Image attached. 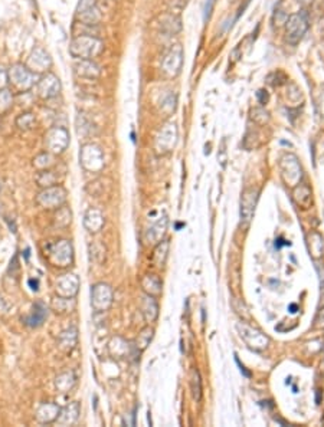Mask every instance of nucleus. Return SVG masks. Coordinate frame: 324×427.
Masks as SVG:
<instances>
[{
  "mask_svg": "<svg viewBox=\"0 0 324 427\" xmlns=\"http://www.w3.org/2000/svg\"><path fill=\"white\" fill-rule=\"evenodd\" d=\"M38 79L39 75L32 72L23 64H13L8 69V82L12 92L26 94L36 85Z\"/></svg>",
  "mask_w": 324,
  "mask_h": 427,
  "instance_id": "obj_1",
  "label": "nucleus"
},
{
  "mask_svg": "<svg viewBox=\"0 0 324 427\" xmlns=\"http://www.w3.org/2000/svg\"><path fill=\"white\" fill-rule=\"evenodd\" d=\"M104 49V43L95 36L81 33L75 36L69 43V54L75 59H92L97 58Z\"/></svg>",
  "mask_w": 324,
  "mask_h": 427,
  "instance_id": "obj_2",
  "label": "nucleus"
},
{
  "mask_svg": "<svg viewBox=\"0 0 324 427\" xmlns=\"http://www.w3.org/2000/svg\"><path fill=\"white\" fill-rule=\"evenodd\" d=\"M49 263L55 268H68L73 262V248L69 241H58L45 252Z\"/></svg>",
  "mask_w": 324,
  "mask_h": 427,
  "instance_id": "obj_3",
  "label": "nucleus"
},
{
  "mask_svg": "<svg viewBox=\"0 0 324 427\" xmlns=\"http://www.w3.org/2000/svg\"><path fill=\"white\" fill-rule=\"evenodd\" d=\"M308 31V16L306 10L290 15L285 20V39L290 45H297Z\"/></svg>",
  "mask_w": 324,
  "mask_h": 427,
  "instance_id": "obj_4",
  "label": "nucleus"
},
{
  "mask_svg": "<svg viewBox=\"0 0 324 427\" xmlns=\"http://www.w3.org/2000/svg\"><path fill=\"white\" fill-rule=\"evenodd\" d=\"M80 162H81L82 167L91 171V173L101 171L104 169V164H106L104 153L95 144L82 145L81 151H80Z\"/></svg>",
  "mask_w": 324,
  "mask_h": 427,
  "instance_id": "obj_5",
  "label": "nucleus"
},
{
  "mask_svg": "<svg viewBox=\"0 0 324 427\" xmlns=\"http://www.w3.org/2000/svg\"><path fill=\"white\" fill-rule=\"evenodd\" d=\"M66 190L62 185L55 184L43 189L41 193L36 196V203L43 209H58L66 202Z\"/></svg>",
  "mask_w": 324,
  "mask_h": 427,
  "instance_id": "obj_6",
  "label": "nucleus"
},
{
  "mask_svg": "<svg viewBox=\"0 0 324 427\" xmlns=\"http://www.w3.org/2000/svg\"><path fill=\"white\" fill-rule=\"evenodd\" d=\"M69 131L65 127H54L45 134V147L48 153L62 154L69 145Z\"/></svg>",
  "mask_w": 324,
  "mask_h": 427,
  "instance_id": "obj_7",
  "label": "nucleus"
},
{
  "mask_svg": "<svg viewBox=\"0 0 324 427\" xmlns=\"http://www.w3.org/2000/svg\"><path fill=\"white\" fill-rule=\"evenodd\" d=\"M113 289L107 283H95L91 288V305L97 312H104L113 305Z\"/></svg>",
  "mask_w": 324,
  "mask_h": 427,
  "instance_id": "obj_8",
  "label": "nucleus"
},
{
  "mask_svg": "<svg viewBox=\"0 0 324 427\" xmlns=\"http://www.w3.org/2000/svg\"><path fill=\"white\" fill-rule=\"evenodd\" d=\"M36 92L42 99L55 98L61 92V81L54 72H45L36 82Z\"/></svg>",
  "mask_w": 324,
  "mask_h": 427,
  "instance_id": "obj_9",
  "label": "nucleus"
},
{
  "mask_svg": "<svg viewBox=\"0 0 324 427\" xmlns=\"http://www.w3.org/2000/svg\"><path fill=\"white\" fill-rule=\"evenodd\" d=\"M182 66H183V48L180 45H175L163 59L162 69L166 76L175 78L180 73Z\"/></svg>",
  "mask_w": 324,
  "mask_h": 427,
  "instance_id": "obj_10",
  "label": "nucleus"
},
{
  "mask_svg": "<svg viewBox=\"0 0 324 427\" xmlns=\"http://www.w3.org/2000/svg\"><path fill=\"white\" fill-rule=\"evenodd\" d=\"M77 19L82 24L95 26L101 20V13L95 0H80L77 6Z\"/></svg>",
  "mask_w": 324,
  "mask_h": 427,
  "instance_id": "obj_11",
  "label": "nucleus"
},
{
  "mask_svg": "<svg viewBox=\"0 0 324 427\" xmlns=\"http://www.w3.org/2000/svg\"><path fill=\"white\" fill-rule=\"evenodd\" d=\"M26 66L35 73H45L49 72L51 66H52V58L49 55V52L46 49H43L42 46H35L31 55H29V59H28V64Z\"/></svg>",
  "mask_w": 324,
  "mask_h": 427,
  "instance_id": "obj_12",
  "label": "nucleus"
},
{
  "mask_svg": "<svg viewBox=\"0 0 324 427\" xmlns=\"http://www.w3.org/2000/svg\"><path fill=\"white\" fill-rule=\"evenodd\" d=\"M80 289V279L75 274H65L59 276L55 283L57 297L61 298H73Z\"/></svg>",
  "mask_w": 324,
  "mask_h": 427,
  "instance_id": "obj_13",
  "label": "nucleus"
},
{
  "mask_svg": "<svg viewBox=\"0 0 324 427\" xmlns=\"http://www.w3.org/2000/svg\"><path fill=\"white\" fill-rule=\"evenodd\" d=\"M281 174L287 185H295L301 178V167L294 155H285L281 160Z\"/></svg>",
  "mask_w": 324,
  "mask_h": 427,
  "instance_id": "obj_14",
  "label": "nucleus"
},
{
  "mask_svg": "<svg viewBox=\"0 0 324 427\" xmlns=\"http://www.w3.org/2000/svg\"><path fill=\"white\" fill-rule=\"evenodd\" d=\"M178 141V128L175 124H167L160 131L159 137L156 140V147L159 151H170Z\"/></svg>",
  "mask_w": 324,
  "mask_h": 427,
  "instance_id": "obj_15",
  "label": "nucleus"
},
{
  "mask_svg": "<svg viewBox=\"0 0 324 427\" xmlns=\"http://www.w3.org/2000/svg\"><path fill=\"white\" fill-rule=\"evenodd\" d=\"M73 71L80 78L97 79L101 75V69L92 59H77L73 64Z\"/></svg>",
  "mask_w": 324,
  "mask_h": 427,
  "instance_id": "obj_16",
  "label": "nucleus"
},
{
  "mask_svg": "<svg viewBox=\"0 0 324 427\" xmlns=\"http://www.w3.org/2000/svg\"><path fill=\"white\" fill-rule=\"evenodd\" d=\"M258 199V192L257 190H246L243 192L242 199H241V218L248 225L251 222L254 211H255V204Z\"/></svg>",
  "mask_w": 324,
  "mask_h": 427,
  "instance_id": "obj_17",
  "label": "nucleus"
},
{
  "mask_svg": "<svg viewBox=\"0 0 324 427\" xmlns=\"http://www.w3.org/2000/svg\"><path fill=\"white\" fill-rule=\"evenodd\" d=\"M59 411H61V407L58 404L52 403V402H46V403H42L38 410H36V420L41 423V424H49V423H54L57 421L58 416H59Z\"/></svg>",
  "mask_w": 324,
  "mask_h": 427,
  "instance_id": "obj_18",
  "label": "nucleus"
},
{
  "mask_svg": "<svg viewBox=\"0 0 324 427\" xmlns=\"http://www.w3.org/2000/svg\"><path fill=\"white\" fill-rule=\"evenodd\" d=\"M106 225V219L103 216V213L98 209L87 210L85 216H84V226L85 229L91 233H98Z\"/></svg>",
  "mask_w": 324,
  "mask_h": 427,
  "instance_id": "obj_19",
  "label": "nucleus"
},
{
  "mask_svg": "<svg viewBox=\"0 0 324 427\" xmlns=\"http://www.w3.org/2000/svg\"><path fill=\"white\" fill-rule=\"evenodd\" d=\"M78 417H80V404L73 402V403L65 406L64 409H61L57 423L61 426H72L73 423H77Z\"/></svg>",
  "mask_w": 324,
  "mask_h": 427,
  "instance_id": "obj_20",
  "label": "nucleus"
},
{
  "mask_svg": "<svg viewBox=\"0 0 324 427\" xmlns=\"http://www.w3.org/2000/svg\"><path fill=\"white\" fill-rule=\"evenodd\" d=\"M140 309H141V314H143L147 323L156 321V318L159 315V305H157L154 297H150L147 293L143 295L140 299Z\"/></svg>",
  "mask_w": 324,
  "mask_h": 427,
  "instance_id": "obj_21",
  "label": "nucleus"
},
{
  "mask_svg": "<svg viewBox=\"0 0 324 427\" xmlns=\"http://www.w3.org/2000/svg\"><path fill=\"white\" fill-rule=\"evenodd\" d=\"M48 318V309L46 306L43 305L42 302H36L33 305L32 312L29 314V316H26L24 319V324L31 328H38L41 327L42 324L45 323V319Z\"/></svg>",
  "mask_w": 324,
  "mask_h": 427,
  "instance_id": "obj_22",
  "label": "nucleus"
},
{
  "mask_svg": "<svg viewBox=\"0 0 324 427\" xmlns=\"http://www.w3.org/2000/svg\"><path fill=\"white\" fill-rule=\"evenodd\" d=\"M77 341H78V331L75 327H71L68 330L62 331L59 334V337L57 339L58 346L62 350V351H72L75 345H77Z\"/></svg>",
  "mask_w": 324,
  "mask_h": 427,
  "instance_id": "obj_23",
  "label": "nucleus"
},
{
  "mask_svg": "<svg viewBox=\"0 0 324 427\" xmlns=\"http://www.w3.org/2000/svg\"><path fill=\"white\" fill-rule=\"evenodd\" d=\"M143 290L150 297H159L162 293V281L156 275H146L141 281Z\"/></svg>",
  "mask_w": 324,
  "mask_h": 427,
  "instance_id": "obj_24",
  "label": "nucleus"
},
{
  "mask_svg": "<svg viewBox=\"0 0 324 427\" xmlns=\"http://www.w3.org/2000/svg\"><path fill=\"white\" fill-rule=\"evenodd\" d=\"M77 383V377L73 374L72 371H65V372H61L55 379V387H57L58 391L61 393H68L71 391Z\"/></svg>",
  "mask_w": 324,
  "mask_h": 427,
  "instance_id": "obj_25",
  "label": "nucleus"
},
{
  "mask_svg": "<svg viewBox=\"0 0 324 427\" xmlns=\"http://www.w3.org/2000/svg\"><path fill=\"white\" fill-rule=\"evenodd\" d=\"M108 350H110V354L113 357H118V358H124L130 354V344L127 341H124L120 337H115L110 341L108 344Z\"/></svg>",
  "mask_w": 324,
  "mask_h": 427,
  "instance_id": "obj_26",
  "label": "nucleus"
},
{
  "mask_svg": "<svg viewBox=\"0 0 324 427\" xmlns=\"http://www.w3.org/2000/svg\"><path fill=\"white\" fill-rule=\"evenodd\" d=\"M72 222V213H71V209L68 206L62 204L61 207H58L57 213H55V218H54V223L58 227H66V226L71 225Z\"/></svg>",
  "mask_w": 324,
  "mask_h": 427,
  "instance_id": "obj_27",
  "label": "nucleus"
},
{
  "mask_svg": "<svg viewBox=\"0 0 324 427\" xmlns=\"http://www.w3.org/2000/svg\"><path fill=\"white\" fill-rule=\"evenodd\" d=\"M36 183H38V185L46 189V187H51V185L58 184V176L55 174V171H52V170H41L38 173V176H36Z\"/></svg>",
  "mask_w": 324,
  "mask_h": 427,
  "instance_id": "obj_28",
  "label": "nucleus"
},
{
  "mask_svg": "<svg viewBox=\"0 0 324 427\" xmlns=\"http://www.w3.org/2000/svg\"><path fill=\"white\" fill-rule=\"evenodd\" d=\"M153 328H150V327H146V328H143V330L140 331L138 337L134 341V346L137 348L140 353L144 351L147 346L150 345V341L153 338Z\"/></svg>",
  "mask_w": 324,
  "mask_h": 427,
  "instance_id": "obj_29",
  "label": "nucleus"
},
{
  "mask_svg": "<svg viewBox=\"0 0 324 427\" xmlns=\"http://www.w3.org/2000/svg\"><path fill=\"white\" fill-rule=\"evenodd\" d=\"M316 239L317 241H314V232L308 234V250L313 258L318 259L321 258V253H323V237L320 234H317Z\"/></svg>",
  "mask_w": 324,
  "mask_h": 427,
  "instance_id": "obj_30",
  "label": "nucleus"
},
{
  "mask_svg": "<svg viewBox=\"0 0 324 427\" xmlns=\"http://www.w3.org/2000/svg\"><path fill=\"white\" fill-rule=\"evenodd\" d=\"M35 125H36V117H35V114L31 113V111H24V113L20 114L16 118V127L23 129V131L33 129L35 128Z\"/></svg>",
  "mask_w": 324,
  "mask_h": 427,
  "instance_id": "obj_31",
  "label": "nucleus"
},
{
  "mask_svg": "<svg viewBox=\"0 0 324 427\" xmlns=\"http://www.w3.org/2000/svg\"><path fill=\"white\" fill-rule=\"evenodd\" d=\"M166 225H167V220L164 219L162 223V220H159L157 223L154 226H152L150 229H148V232H147L146 234V239L147 241H150V242H154L157 243L160 239H162V236L164 234V230H166Z\"/></svg>",
  "mask_w": 324,
  "mask_h": 427,
  "instance_id": "obj_32",
  "label": "nucleus"
},
{
  "mask_svg": "<svg viewBox=\"0 0 324 427\" xmlns=\"http://www.w3.org/2000/svg\"><path fill=\"white\" fill-rule=\"evenodd\" d=\"M73 306H75L73 298H61V297H57L52 301V308L57 312H71L73 309Z\"/></svg>",
  "mask_w": 324,
  "mask_h": 427,
  "instance_id": "obj_33",
  "label": "nucleus"
},
{
  "mask_svg": "<svg viewBox=\"0 0 324 427\" xmlns=\"http://www.w3.org/2000/svg\"><path fill=\"white\" fill-rule=\"evenodd\" d=\"M167 250H169V242H162L157 245V248L154 249L153 253V262L157 266H163L166 263L167 259Z\"/></svg>",
  "mask_w": 324,
  "mask_h": 427,
  "instance_id": "obj_34",
  "label": "nucleus"
},
{
  "mask_svg": "<svg viewBox=\"0 0 324 427\" xmlns=\"http://www.w3.org/2000/svg\"><path fill=\"white\" fill-rule=\"evenodd\" d=\"M54 164V154L48 153V151H45V153H41L39 155H36V158L33 160V166L36 167V169L39 170H46V169H51V166Z\"/></svg>",
  "mask_w": 324,
  "mask_h": 427,
  "instance_id": "obj_35",
  "label": "nucleus"
},
{
  "mask_svg": "<svg viewBox=\"0 0 324 427\" xmlns=\"http://www.w3.org/2000/svg\"><path fill=\"white\" fill-rule=\"evenodd\" d=\"M13 104V92L10 89L5 88L0 91V114L6 113L12 108Z\"/></svg>",
  "mask_w": 324,
  "mask_h": 427,
  "instance_id": "obj_36",
  "label": "nucleus"
},
{
  "mask_svg": "<svg viewBox=\"0 0 324 427\" xmlns=\"http://www.w3.org/2000/svg\"><path fill=\"white\" fill-rule=\"evenodd\" d=\"M192 391H193L194 398L199 402L202 398V380H201V374L197 370L192 371Z\"/></svg>",
  "mask_w": 324,
  "mask_h": 427,
  "instance_id": "obj_37",
  "label": "nucleus"
},
{
  "mask_svg": "<svg viewBox=\"0 0 324 427\" xmlns=\"http://www.w3.org/2000/svg\"><path fill=\"white\" fill-rule=\"evenodd\" d=\"M8 69H5V68L0 65V91L8 88Z\"/></svg>",
  "mask_w": 324,
  "mask_h": 427,
  "instance_id": "obj_38",
  "label": "nucleus"
},
{
  "mask_svg": "<svg viewBox=\"0 0 324 427\" xmlns=\"http://www.w3.org/2000/svg\"><path fill=\"white\" fill-rule=\"evenodd\" d=\"M257 97H258V101L261 105H265L268 102V99H269L268 92L267 91H264V89H259L258 92H257Z\"/></svg>",
  "mask_w": 324,
  "mask_h": 427,
  "instance_id": "obj_39",
  "label": "nucleus"
},
{
  "mask_svg": "<svg viewBox=\"0 0 324 427\" xmlns=\"http://www.w3.org/2000/svg\"><path fill=\"white\" fill-rule=\"evenodd\" d=\"M213 5H215V0H208L206 2V8H205V19H209L212 15V10H213Z\"/></svg>",
  "mask_w": 324,
  "mask_h": 427,
  "instance_id": "obj_40",
  "label": "nucleus"
},
{
  "mask_svg": "<svg viewBox=\"0 0 324 427\" xmlns=\"http://www.w3.org/2000/svg\"><path fill=\"white\" fill-rule=\"evenodd\" d=\"M297 2L300 3L303 8H307V6H310V5H311V3H313L314 0H297Z\"/></svg>",
  "mask_w": 324,
  "mask_h": 427,
  "instance_id": "obj_41",
  "label": "nucleus"
},
{
  "mask_svg": "<svg viewBox=\"0 0 324 427\" xmlns=\"http://www.w3.org/2000/svg\"><path fill=\"white\" fill-rule=\"evenodd\" d=\"M29 285L32 286V289L33 290H38V286H39V282H38V279H35V281H33V279H31V281H29Z\"/></svg>",
  "mask_w": 324,
  "mask_h": 427,
  "instance_id": "obj_42",
  "label": "nucleus"
}]
</instances>
